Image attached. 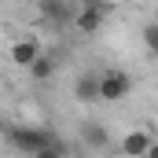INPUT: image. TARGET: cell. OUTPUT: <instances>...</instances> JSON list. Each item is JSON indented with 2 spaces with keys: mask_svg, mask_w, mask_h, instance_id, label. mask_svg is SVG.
Returning <instances> with one entry per match:
<instances>
[{
  "mask_svg": "<svg viewBox=\"0 0 158 158\" xmlns=\"http://www.w3.org/2000/svg\"><path fill=\"white\" fill-rule=\"evenodd\" d=\"M74 15H77V7H70V4H63V0H44V4H40V19H48V22H55V26H70Z\"/></svg>",
  "mask_w": 158,
  "mask_h": 158,
  "instance_id": "8992f818",
  "label": "cell"
},
{
  "mask_svg": "<svg viewBox=\"0 0 158 158\" xmlns=\"http://www.w3.org/2000/svg\"><path fill=\"white\" fill-rule=\"evenodd\" d=\"M7 143L15 147V151H22V155H37L44 147H63V140L55 136V132H48V129H30V125H19V129H11L7 132Z\"/></svg>",
  "mask_w": 158,
  "mask_h": 158,
  "instance_id": "6da1fadb",
  "label": "cell"
},
{
  "mask_svg": "<svg viewBox=\"0 0 158 158\" xmlns=\"http://www.w3.org/2000/svg\"><path fill=\"white\" fill-rule=\"evenodd\" d=\"M151 143H155V136H151L147 129H132V132H125V140H121V155L143 158L147 151H151Z\"/></svg>",
  "mask_w": 158,
  "mask_h": 158,
  "instance_id": "5b68a950",
  "label": "cell"
},
{
  "mask_svg": "<svg viewBox=\"0 0 158 158\" xmlns=\"http://www.w3.org/2000/svg\"><path fill=\"white\" fill-rule=\"evenodd\" d=\"M40 55H44V52H40V44H37L33 37L11 40V63H15V66H26V70H30V66L37 63Z\"/></svg>",
  "mask_w": 158,
  "mask_h": 158,
  "instance_id": "277c9868",
  "label": "cell"
},
{
  "mask_svg": "<svg viewBox=\"0 0 158 158\" xmlns=\"http://www.w3.org/2000/svg\"><path fill=\"white\" fill-rule=\"evenodd\" d=\"M143 48L158 59V22H147V26H143Z\"/></svg>",
  "mask_w": 158,
  "mask_h": 158,
  "instance_id": "30bf717a",
  "label": "cell"
},
{
  "mask_svg": "<svg viewBox=\"0 0 158 158\" xmlns=\"http://www.w3.org/2000/svg\"><path fill=\"white\" fill-rule=\"evenodd\" d=\"M30 74H33V77H37V81H48V77H52V74H55V63H52L48 55H40L37 63L30 66Z\"/></svg>",
  "mask_w": 158,
  "mask_h": 158,
  "instance_id": "9c48e42d",
  "label": "cell"
},
{
  "mask_svg": "<svg viewBox=\"0 0 158 158\" xmlns=\"http://www.w3.org/2000/svg\"><path fill=\"white\" fill-rule=\"evenodd\" d=\"M74 96H77L81 103H92V99H99V74H81L77 77V88H74Z\"/></svg>",
  "mask_w": 158,
  "mask_h": 158,
  "instance_id": "52a82bcc",
  "label": "cell"
},
{
  "mask_svg": "<svg viewBox=\"0 0 158 158\" xmlns=\"http://www.w3.org/2000/svg\"><path fill=\"white\" fill-rule=\"evenodd\" d=\"M103 15H107L103 4H81L77 15H74V30H81V33H96L99 22H103Z\"/></svg>",
  "mask_w": 158,
  "mask_h": 158,
  "instance_id": "3957f363",
  "label": "cell"
},
{
  "mask_svg": "<svg viewBox=\"0 0 158 158\" xmlns=\"http://www.w3.org/2000/svg\"><path fill=\"white\" fill-rule=\"evenodd\" d=\"M143 158H158V140H155V143H151V151H147V155H143Z\"/></svg>",
  "mask_w": 158,
  "mask_h": 158,
  "instance_id": "7c38bea8",
  "label": "cell"
},
{
  "mask_svg": "<svg viewBox=\"0 0 158 158\" xmlns=\"http://www.w3.org/2000/svg\"><path fill=\"white\" fill-rule=\"evenodd\" d=\"M81 140H85L92 151H99V147L110 143V132H107L103 125H96V121H85V125H81Z\"/></svg>",
  "mask_w": 158,
  "mask_h": 158,
  "instance_id": "ba28073f",
  "label": "cell"
},
{
  "mask_svg": "<svg viewBox=\"0 0 158 158\" xmlns=\"http://www.w3.org/2000/svg\"><path fill=\"white\" fill-rule=\"evenodd\" d=\"M129 92H132V77H129L125 70H103V74H99V99L118 103Z\"/></svg>",
  "mask_w": 158,
  "mask_h": 158,
  "instance_id": "7a4b0ae2",
  "label": "cell"
},
{
  "mask_svg": "<svg viewBox=\"0 0 158 158\" xmlns=\"http://www.w3.org/2000/svg\"><path fill=\"white\" fill-rule=\"evenodd\" d=\"M33 158H66V147H44V151H37Z\"/></svg>",
  "mask_w": 158,
  "mask_h": 158,
  "instance_id": "8fae6325",
  "label": "cell"
}]
</instances>
